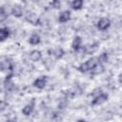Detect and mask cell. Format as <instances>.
<instances>
[{"label":"cell","instance_id":"6da1fadb","mask_svg":"<svg viewBox=\"0 0 122 122\" xmlns=\"http://www.w3.org/2000/svg\"><path fill=\"white\" fill-rule=\"evenodd\" d=\"M97 65V60L96 58H91L89 60H87L85 63L81 64L78 68V70L82 72H87L89 71H92V69Z\"/></svg>","mask_w":122,"mask_h":122},{"label":"cell","instance_id":"7a4b0ae2","mask_svg":"<svg viewBox=\"0 0 122 122\" xmlns=\"http://www.w3.org/2000/svg\"><path fill=\"white\" fill-rule=\"evenodd\" d=\"M111 25V21L109 18H106V17H103V18H100L99 21L97 22V28L99 30H107Z\"/></svg>","mask_w":122,"mask_h":122},{"label":"cell","instance_id":"3957f363","mask_svg":"<svg viewBox=\"0 0 122 122\" xmlns=\"http://www.w3.org/2000/svg\"><path fill=\"white\" fill-rule=\"evenodd\" d=\"M107 100H108V94H106V93H100L99 95H97V96L94 97V99L92 100V105H100V104L106 102Z\"/></svg>","mask_w":122,"mask_h":122},{"label":"cell","instance_id":"277c9868","mask_svg":"<svg viewBox=\"0 0 122 122\" xmlns=\"http://www.w3.org/2000/svg\"><path fill=\"white\" fill-rule=\"evenodd\" d=\"M46 83H47V79L45 76H42V77H39L37 78L34 82H33V86L37 89H44L45 86H46Z\"/></svg>","mask_w":122,"mask_h":122},{"label":"cell","instance_id":"5b68a950","mask_svg":"<svg viewBox=\"0 0 122 122\" xmlns=\"http://www.w3.org/2000/svg\"><path fill=\"white\" fill-rule=\"evenodd\" d=\"M70 17H71V12L69 10H64L59 14L58 20L60 23H65L70 19Z\"/></svg>","mask_w":122,"mask_h":122},{"label":"cell","instance_id":"8992f818","mask_svg":"<svg viewBox=\"0 0 122 122\" xmlns=\"http://www.w3.org/2000/svg\"><path fill=\"white\" fill-rule=\"evenodd\" d=\"M41 57H42V53H41L40 51L34 50V51H32L30 53V58L31 61H34V62H35V61H38V60L41 59Z\"/></svg>","mask_w":122,"mask_h":122},{"label":"cell","instance_id":"52a82bcc","mask_svg":"<svg viewBox=\"0 0 122 122\" xmlns=\"http://www.w3.org/2000/svg\"><path fill=\"white\" fill-rule=\"evenodd\" d=\"M22 12H23L22 8L20 6H18V5H14L12 7V9H11V13L15 17H20L22 15Z\"/></svg>","mask_w":122,"mask_h":122},{"label":"cell","instance_id":"ba28073f","mask_svg":"<svg viewBox=\"0 0 122 122\" xmlns=\"http://www.w3.org/2000/svg\"><path fill=\"white\" fill-rule=\"evenodd\" d=\"M26 19H27L28 22H30V23H31V24H37L38 21H39L37 15H36L35 13H32V12H31V13H29V14L27 15Z\"/></svg>","mask_w":122,"mask_h":122},{"label":"cell","instance_id":"9c48e42d","mask_svg":"<svg viewBox=\"0 0 122 122\" xmlns=\"http://www.w3.org/2000/svg\"><path fill=\"white\" fill-rule=\"evenodd\" d=\"M10 35V30L8 28H2L0 30V40L3 42L4 40H6Z\"/></svg>","mask_w":122,"mask_h":122},{"label":"cell","instance_id":"30bf717a","mask_svg":"<svg viewBox=\"0 0 122 122\" xmlns=\"http://www.w3.org/2000/svg\"><path fill=\"white\" fill-rule=\"evenodd\" d=\"M81 42H82L81 38H80L79 36H76V37L73 39V41H72V44H71V47H72V49H73L74 51H78V50L80 49V46H81Z\"/></svg>","mask_w":122,"mask_h":122},{"label":"cell","instance_id":"8fae6325","mask_svg":"<svg viewBox=\"0 0 122 122\" xmlns=\"http://www.w3.org/2000/svg\"><path fill=\"white\" fill-rule=\"evenodd\" d=\"M32 109H33V102H32L31 104L26 105V106L23 108L22 112H23V114H25V115H30V112H32Z\"/></svg>","mask_w":122,"mask_h":122},{"label":"cell","instance_id":"7c38bea8","mask_svg":"<svg viewBox=\"0 0 122 122\" xmlns=\"http://www.w3.org/2000/svg\"><path fill=\"white\" fill-rule=\"evenodd\" d=\"M97 49H98V44H97V43H94V44H92V45L88 46L85 51H86V52H87L88 54H91V53H93L94 51H96Z\"/></svg>","mask_w":122,"mask_h":122},{"label":"cell","instance_id":"4fadbf2b","mask_svg":"<svg viewBox=\"0 0 122 122\" xmlns=\"http://www.w3.org/2000/svg\"><path fill=\"white\" fill-rule=\"evenodd\" d=\"M83 6V0H73L71 3V7L73 10H80Z\"/></svg>","mask_w":122,"mask_h":122},{"label":"cell","instance_id":"5bb4252c","mask_svg":"<svg viewBox=\"0 0 122 122\" xmlns=\"http://www.w3.org/2000/svg\"><path fill=\"white\" fill-rule=\"evenodd\" d=\"M40 42V36L38 35V34H36V33H33L31 36H30V43L31 44V45H36V44H38Z\"/></svg>","mask_w":122,"mask_h":122},{"label":"cell","instance_id":"9a60e30c","mask_svg":"<svg viewBox=\"0 0 122 122\" xmlns=\"http://www.w3.org/2000/svg\"><path fill=\"white\" fill-rule=\"evenodd\" d=\"M1 69H2V71H4V70H10V61L8 59L1 61Z\"/></svg>","mask_w":122,"mask_h":122},{"label":"cell","instance_id":"2e32d148","mask_svg":"<svg viewBox=\"0 0 122 122\" xmlns=\"http://www.w3.org/2000/svg\"><path fill=\"white\" fill-rule=\"evenodd\" d=\"M103 71H104V70H103V66H102V65H98V64L92 69V71H93V73H95V74L101 73Z\"/></svg>","mask_w":122,"mask_h":122},{"label":"cell","instance_id":"e0dca14e","mask_svg":"<svg viewBox=\"0 0 122 122\" xmlns=\"http://www.w3.org/2000/svg\"><path fill=\"white\" fill-rule=\"evenodd\" d=\"M63 53H64V51H63L62 49H57L56 51H53V55H54L56 58H60V57L63 55Z\"/></svg>","mask_w":122,"mask_h":122},{"label":"cell","instance_id":"ac0fdd59","mask_svg":"<svg viewBox=\"0 0 122 122\" xmlns=\"http://www.w3.org/2000/svg\"><path fill=\"white\" fill-rule=\"evenodd\" d=\"M98 60L101 61V62H107V60H108V55H107V53H105V52L101 53V55L99 56Z\"/></svg>","mask_w":122,"mask_h":122},{"label":"cell","instance_id":"d6986e66","mask_svg":"<svg viewBox=\"0 0 122 122\" xmlns=\"http://www.w3.org/2000/svg\"><path fill=\"white\" fill-rule=\"evenodd\" d=\"M0 19H1V21H3L4 19H5V17H6V12H5V10H4V8L2 7L1 8V13H0Z\"/></svg>","mask_w":122,"mask_h":122},{"label":"cell","instance_id":"ffe728a7","mask_svg":"<svg viewBox=\"0 0 122 122\" xmlns=\"http://www.w3.org/2000/svg\"><path fill=\"white\" fill-rule=\"evenodd\" d=\"M52 6H53V8L58 9V8H59V1H58V0H53V2H52Z\"/></svg>","mask_w":122,"mask_h":122},{"label":"cell","instance_id":"44dd1931","mask_svg":"<svg viewBox=\"0 0 122 122\" xmlns=\"http://www.w3.org/2000/svg\"><path fill=\"white\" fill-rule=\"evenodd\" d=\"M118 81H119V83H121V84H122V72L119 74V77H118Z\"/></svg>","mask_w":122,"mask_h":122}]
</instances>
